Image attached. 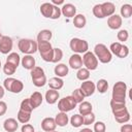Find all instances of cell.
Segmentation results:
<instances>
[{"label":"cell","instance_id":"46","mask_svg":"<svg viewBox=\"0 0 132 132\" xmlns=\"http://www.w3.org/2000/svg\"><path fill=\"white\" fill-rule=\"evenodd\" d=\"M7 111V104L4 101L0 100V117L5 114V112Z\"/></svg>","mask_w":132,"mask_h":132},{"label":"cell","instance_id":"22","mask_svg":"<svg viewBox=\"0 0 132 132\" xmlns=\"http://www.w3.org/2000/svg\"><path fill=\"white\" fill-rule=\"evenodd\" d=\"M101 7H102V10H103L104 18L114 14L116 7H114V4L112 2H104V3L101 4Z\"/></svg>","mask_w":132,"mask_h":132},{"label":"cell","instance_id":"38","mask_svg":"<svg viewBox=\"0 0 132 132\" xmlns=\"http://www.w3.org/2000/svg\"><path fill=\"white\" fill-rule=\"evenodd\" d=\"M62 58H63V52H62V50L59 48V47L54 48V55H53L52 62L53 63H58L59 61L62 60Z\"/></svg>","mask_w":132,"mask_h":132},{"label":"cell","instance_id":"9","mask_svg":"<svg viewBox=\"0 0 132 132\" xmlns=\"http://www.w3.org/2000/svg\"><path fill=\"white\" fill-rule=\"evenodd\" d=\"M75 106H76V102L74 101L72 96H66V97L60 99L58 102V108L61 112L70 111V110L74 109Z\"/></svg>","mask_w":132,"mask_h":132},{"label":"cell","instance_id":"15","mask_svg":"<svg viewBox=\"0 0 132 132\" xmlns=\"http://www.w3.org/2000/svg\"><path fill=\"white\" fill-rule=\"evenodd\" d=\"M61 13L66 18H74L76 13V8L73 4L66 3V4H63L61 8Z\"/></svg>","mask_w":132,"mask_h":132},{"label":"cell","instance_id":"39","mask_svg":"<svg viewBox=\"0 0 132 132\" xmlns=\"http://www.w3.org/2000/svg\"><path fill=\"white\" fill-rule=\"evenodd\" d=\"M93 14H94L96 18H98V19H103V18H104L101 4H96V5L93 7Z\"/></svg>","mask_w":132,"mask_h":132},{"label":"cell","instance_id":"17","mask_svg":"<svg viewBox=\"0 0 132 132\" xmlns=\"http://www.w3.org/2000/svg\"><path fill=\"white\" fill-rule=\"evenodd\" d=\"M3 128L5 131L7 132H14L16 131V129L19 128V123L16 122L15 119H12V118H9V119H6L3 123Z\"/></svg>","mask_w":132,"mask_h":132},{"label":"cell","instance_id":"41","mask_svg":"<svg viewBox=\"0 0 132 132\" xmlns=\"http://www.w3.org/2000/svg\"><path fill=\"white\" fill-rule=\"evenodd\" d=\"M15 67H13L12 65L8 64V63H5L4 66H3V72L7 75H12L14 72H15Z\"/></svg>","mask_w":132,"mask_h":132},{"label":"cell","instance_id":"13","mask_svg":"<svg viewBox=\"0 0 132 132\" xmlns=\"http://www.w3.org/2000/svg\"><path fill=\"white\" fill-rule=\"evenodd\" d=\"M12 39L9 36H2L0 39V52L4 55L8 54L12 50Z\"/></svg>","mask_w":132,"mask_h":132},{"label":"cell","instance_id":"26","mask_svg":"<svg viewBox=\"0 0 132 132\" xmlns=\"http://www.w3.org/2000/svg\"><path fill=\"white\" fill-rule=\"evenodd\" d=\"M92 104L88 101H82L79 103V106H78V111L80 113V116H85V114H88L90 112H92Z\"/></svg>","mask_w":132,"mask_h":132},{"label":"cell","instance_id":"47","mask_svg":"<svg viewBox=\"0 0 132 132\" xmlns=\"http://www.w3.org/2000/svg\"><path fill=\"white\" fill-rule=\"evenodd\" d=\"M121 132H132V125L131 124H124L121 127Z\"/></svg>","mask_w":132,"mask_h":132},{"label":"cell","instance_id":"36","mask_svg":"<svg viewBox=\"0 0 132 132\" xmlns=\"http://www.w3.org/2000/svg\"><path fill=\"white\" fill-rule=\"evenodd\" d=\"M20 109H22V110H24V111H27V112H31L34 108H33V106H32V104H31V102H30V99L29 98H27V99H24L22 102H21V108Z\"/></svg>","mask_w":132,"mask_h":132},{"label":"cell","instance_id":"8","mask_svg":"<svg viewBox=\"0 0 132 132\" xmlns=\"http://www.w3.org/2000/svg\"><path fill=\"white\" fill-rule=\"evenodd\" d=\"M69 46L71 48L72 52H74L75 54H85L88 52L89 50V44L86 40L80 39V38H72L70 40Z\"/></svg>","mask_w":132,"mask_h":132},{"label":"cell","instance_id":"5","mask_svg":"<svg viewBox=\"0 0 132 132\" xmlns=\"http://www.w3.org/2000/svg\"><path fill=\"white\" fill-rule=\"evenodd\" d=\"M18 47H19V50L23 54H25V55H32V54L37 52V42L32 40V39L23 38V39L19 40Z\"/></svg>","mask_w":132,"mask_h":132},{"label":"cell","instance_id":"35","mask_svg":"<svg viewBox=\"0 0 132 132\" xmlns=\"http://www.w3.org/2000/svg\"><path fill=\"white\" fill-rule=\"evenodd\" d=\"M96 89H97L98 92L101 93V94L105 93V92L107 91V89H108V82H107V80H106V79H103V78H102V79H99V80L97 81Z\"/></svg>","mask_w":132,"mask_h":132},{"label":"cell","instance_id":"19","mask_svg":"<svg viewBox=\"0 0 132 132\" xmlns=\"http://www.w3.org/2000/svg\"><path fill=\"white\" fill-rule=\"evenodd\" d=\"M59 97H60V94H59V92L56 91V90L50 89V90L46 91V93H45V100H46V102H47L48 104H55V103L58 101Z\"/></svg>","mask_w":132,"mask_h":132},{"label":"cell","instance_id":"12","mask_svg":"<svg viewBox=\"0 0 132 132\" xmlns=\"http://www.w3.org/2000/svg\"><path fill=\"white\" fill-rule=\"evenodd\" d=\"M79 89L85 97H90L91 95L94 94V92L96 90V86L92 80H85L81 82Z\"/></svg>","mask_w":132,"mask_h":132},{"label":"cell","instance_id":"18","mask_svg":"<svg viewBox=\"0 0 132 132\" xmlns=\"http://www.w3.org/2000/svg\"><path fill=\"white\" fill-rule=\"evenodd\" d=\"M69 66L72 69H80L82 67V59L78 54H74L69 58Z\"/></svg>","mask_w":132,"mask_h":132},{"label":"cell","instance_id":"31","mask_svg":"<svg viewBox=\"0 0 132 132\" xmlns=\"http://www.w3.org/2000/svg\"><path fill=\"white\" fill-rule=\"evenodd\" d=\"M16 117H18V121H19L20 123L26 124V123H28V122L30 121V119H31V112H27V111H24V110L20 109Z\"/></svg>","mask_w":132,"mask_h":132},{"label":"cell","instance_id":"52","mask_svg":"<svg viewBox=\"0 0 132 132\" xmlns=\"http://www.w3.org/2000/svg\"><path fill=\"white\" fill-rule=\"evenodd\" d=\"M0 68H1V61H0Z\"/></svg>","mask_w":132,"mask_h":132},{"label":"cell","instance_id":"20","mask_svg":"<svg viewBox=\"0 0 132 132\" xmlns=\"http://www.w3.org/2000/svg\"><path fill=\"white\" fill-rule=\"evenodd\" d=\"M22 65L25 69L32 70L35 67V59L31 55H25L22 59Z\"/></svg>","mask_w":132,"mask_h":132},{"label":"cell","instance_id":"11","mask_svg":"<svg viewBox=\"0 0 132 132\" xmlns=\"http://www.w3.org/2000/svg\"><path fill=\"white\" fill-rule=\"evenodd\" d=\"M109 51L110 53H112L113 55L118 56L119 58H126L128 55H129V48L128 46L120 43V42H113L110 44V47H109Z\"/></svg>","mask_w":132,"mask_h":132},{"label":"cell","instance_id":"27","mask_svg":"<svg viewBox=\"0 0 132 132\" xmlns=\"http://www.w3.org/2000/svg\"><path fill=\"white\" fill-rule=\"evenodd\" d=\"M53 33L51 30H41L38 35H37V42H41V41H50L52 39Z\"/></svg>","mask_w":132,"mask_h":132},{"label":"cell","instance_id":"44","mask_svg":"<svg viewBox=\"0 0 132 132\" xmlns=\"http://www.w3.org/2000/svg\"><path fill=\"white\" fill-rule=\"evenodd\" d=\"M61 15V8L59 6H56V5H53V11H52V15H51V19L53 20H57L59 19Z\"/></svg>","mask_w":132,"mask_h":132},{"label":"cell","instance_id":"49","mask_svg":"<svg viewBox=\"0 0 132 132\" xmlns=\"http://www.w3.org/2000/svg\"><path fill=\"white\" fill-rule=\"evenodd\" d=\"M4 93H5V91H4V88H3L2 86H0V99H2V98H3V96H4Z\"/></svg>","mask_w":132,"mask_h":132},{"label":"cell","instance_id":"29","mask_svg":"<svg viewBox=\"0 0 132 132\" xmlns=\"http://www.w3.org/2000/svg\"><path fill=\"white\" fill-rule=\"evenodd\" d=\"M52 11H53V4L52 3L45 2V3L41 4V6H40V12H41V14L44 18H50L51 19Z\"/></svg>","mask_w":132,"mask_h":132},{"label":"cell","instance_id":"43","mask_svg":"<svg viewBox=\"0 0 132 132\" xmlns=\"http://www.w3.org/2000/svg\"><path fill=\"white\" fill-rule=\"evenodd\" d=\"M106 126L103 122H96L94 124V132H105Z\"/></svg>","mask_w":132,"mask_h":132},{"label":"cell","instance_id":"23","mask_svg":"<svg viewBox=\"0 0 132 132\" xmlns=\"http://www.w3.org/2000/svg\"><path fill=\"white\" fill-rule=\"evenodd\" d=\"M30 102L33 106V108H37L41 103H42V95L40 92H34L31 96H30Z\"/></svg>","mask_w":132,"mask_h":132},{"label":"cell","instance_id":"1","mask_svg":"<svg viewBox=\"0 0 132 132\" xmlns=\"http://www.w3.org/2000/svg\"><path fill=\"white\" fill-rule=\"evenodd\" d=\"M110 107H111L112 113L114 116V119L118 123L124 124L130 120V113L126 107V103L117 102V101L111 100L110 101Z\"/></svg>","mask_w":132,"mask_h":132},{"label":"cell","instance_id":"30","mask_svg":"<svg viewBox=\"0 0 132 132\" xmlns=\"http://www.w3.org/2000/svg\"><path fill=\"white\" fill-rule=\"evenodd\" d=\"M86 23H87V20L84 14H76L73 18V25H74V27H76L78 29L84 28L86 26Z\"/></svg>","mask_w":132,"mask_h":132},{"label":"cell","instance_id":"37","mask_svg":"<svg viewBox=\"0 0 132 132\" xmlns=\"http://www.w3.org/2000/svg\"><path fill=\"white\" fill-rule=\"evenodd\" d=\"M72 98L74 99V101L76 102V103H80V102H82L84 101V98H85V96H84V94L81 93V91H80V89H75L73 92H72Z\"/></svg>","mask_w":132,"mask_h":132},{"label":"cell","instance_id":"51","mask_svg":"<svg viewBox=\"0 0 132 132\" xmlns=\"http://www.w3.org/2000/svg\"><path fill=\"white\" fill-rule=\"evenodd\" d=\"M1 37H2V35H1V33H0V39H1Z\"/></svg>","mask_w":132,"mask_h":132},{"label":"cell","instance_id":"48","mask_svg":"<svg viewBox=\"0 0 132 132\" xmlns=\"http://www.w3.org/2000/svg\"><path fill=\"white\" fill-rule=\"evenodd\" d=\"M64 3V1L63 0H53V5H55L56 4V6L57 5H59V4H63Z\"/></svg>","mask_w":132,"mask_h":132},{"label":"cell","instance_id":"50","mask_svg":"<svg viewBox=\"0 0 132 132\" xmlns=\"http://www.w3.org/2000/svg\"><path fill=\"white\" fill-rule=\"evenodd\" d=\"M79 132H93L91 129H89V128H84V129H81Z\"/></svg>","mask_w":132,"mask_h":132},{"label":"cell","instance_id":"21","mask_svg":"<svg viewBox=\"0 0 132 132\" xmlns=\"http://www.w3.org/2000/svg\"><path fill=\"white\" fill-rule=\"evenodd\" d=\"M48 86H50V88H51L52 90L58 91V90H60V89L63 88L64 81H63V79H62L61 77L55 76V77L50 78V80H48Z\"/></svg>","mask_w":132,"mask_h":132},{"label":"cell","instance_id":"3","mask_svg":"<svg viewBox=\"0 0 132 132\" xmlns=\"http://www.w3.org/2000/svg\"><path fill=\"white\" fill-rule=\"evenodd\" d=\"M126 93H127V85L124 81H118L113 85L111 100L126 103Z\"/></svg>","mask_w":132,"mask_h":132},{"label":"cell","instance_id":"42","mask_svg":"<svg viewBox=\"0 0 132 132\" xmlns=\"http://www.w3.org/2000/svg\"><path fill=\"white\" fill-rule=\"evenodd\" d=\"M117 37H118V39H119L120 41L124 42V41H127V39L129 38V33H128L127 30H120V31L118 32Z\"/></svg>","mask_w":132,"mask_h":132},{"label":"cell","instance_id":"7","mask_svg":"<svg viewBox=\"0 0 132 132\" xmlns=\"http://www.w3.org/2000/svg\"><path fill=\"white\" fill-rule=\"evenodd\" d=\"M4 88L11 92V93H14V94H18L20 92L23 91L24 89V84L20 80V79H16V78H13V77H7L6 79H4Z\"/></svg>","mask_w":132,"mask_h":132},{"label":"cell","instance_id":"28","mask_svg":"<svg viewBox=\"0 0 132 132\" xmlns=\"http://www.w3.org/2000/svg\"><path fill=\"white\" fill-rule=\"evenodd\" d=\"M20 62H21V58H20L19 54H16V53H10L8 55V57L6 58V63L12 65L15 68H18Z\"/></svg>","mask_w":132,"mask_h":132},{"label":"cell","instance_id":"34","mask_svg":"<svg viewBox=\"0 0 132 132\" xmlns=\"http://www.w3.org/2000/svg\"><path fill=\"white\" fill-rule=\"evenodd\" d=\"M76 77H77V79H79L81 81H85L90 77V71L87 68L81 67L80 69H78V71L76 73Z\"/></svg>","mask_w":132,"mask_h":132},{"label":"cell","instance_id":"6","mask_svg":"<svg viewBox=\"0 0 132 132\" xmlns=\"http://www.w3.org/2000/svg\"><path fill=\"white\" fill-rule=\"evenodd\" d=\"M31 78L33 81V85L35 87H43L46 84V76L44 74V70L41 67L35 66L31 70Z\"/></svg>","mask_w":132,"mask_h":132},{"label":"cell","instance_id":"53","mask_svg":"<svg viewBox=\"0 0 132 132\" xmlns=\"http://www.w3.org/2000/svg\"><path fill=\"white\" fill-rule=\"evenodd\" d=\"M52 132H57V131H52Z\"/></svg>","mask_w":132,"mask_h":132},{"label":"cell","instance_id":"2","mask_svg":"<svg viewBox=\"0 0 132 132\" xmlns=\"http://www.w3.org/2000/svg\"><path fill=\"white\" fill-rule=\"evenodd\" d=\"M94 55L96 56L97 60H99L101 63H109L112 59V55L110 51L107 48V46L103 43H98L94 47Z\"/></svg>","mask_w":132,"mask_h":132},{"label":"cell","instance_id":"16","mask_svg":"<svg viewBox=\"0 0 132 132\" xmlns=\"http://www.w3.org/2000/svg\"><path fill=\"white\" fill-rule=\"evenodd\" d=\"M57 125H56V122H55V119L53 118H45L42 120L41 122V128L43 131L45 132H52V131H55Z\"/></svg>","mask_w":132,"mask_h":132},{"label":"cell","instance_id":"14","mask_svg":"<svg viewBox=\"0 0 132 132\" xmlns=\"http://www.w3.org/2000/svg\"><path fill=\"white\" fill-rule=\"evenodd\" d=\"M107 25L110 29L112 30H117L120 29L122 26V18L119 14H112L108 18L107 20Z\"/></svg>","mask_w":132,"mask_h":132},{"label":"cell","instance_id":"24","mask_svg":"<svg viewBox=\"0 0 132 132\" xmlns=\"http://www.w3.org/2000/svg\"><path fill=\"white\" fill-rule=\"evenodd\" d=\"M55 122H56V125L57 126H60V127H64L68 124L69 122V118L68 116L66 114V112H59L56 118H55Z\"/></svg>","mask_w":132,"mask_h":132},{"label":"cell","instance_id":"25","mask_svg":"<svg viewBox=\"0 0 132 132\" xmlns=\"http://www.w3.org/2000/svg\"><path fill=\"white\" fill-rule=\"evenodd\" d=\"M55 74L58 76V77H63V76H66L68 74V66H66L65 64L61 63V64H58L57 66H55Z\"/></svg>","mask_w":132,"mask_h":132},{"label":"cell","instance_id":"45","mask_svg":"<svg viewBox=\"0 0 132 132\" xmlns=\"http://www.w3.org/2000/svg\"><path fill=\"white\" fill-rule=\"evenodd\" d=\"M21 132H34V127L31 124H24Z\"/></svg>","mask_w":132,"mask_h":132},{"label":"cell","instance_id":"10","mask_svg":"<svg viewBox=\"0 0 132 132\" xmlns=\"http://www.w3.org/2000/svg\"><path fill=\"white\" fill-rule=\"evenodd\" d=\"M81 59H82V64L86 66V68L89 71L97 69V67H98V60H97L96 56L94 55V53L87 52V53L84 54Z\"/></svg>","mask_w":132,"mask_h":132},{"label":"cell","instance_id":"4","mask_svg":"<svg viewBox=\"0 0 132 132\" xmlns=\"http://www.w3.org/2000/svg\"><path fill=\"white\" fill-rule=\"evenodd\" d=\"M37 51L39 52L41 58L45 62H52L54 55V47L52 46L50 41L37 42Z\"/></svg>","mask_w":132,"mask_h":132},{"label":"cell","instance_id":"40","mask_svg":"<svg viewBox=\"0 0 132 132\" xmlns=\"http://www.w3.org/2000/svg\"><path fill=\"white\" fill-rule=\"evenodd\" d=\"M82 120H84V125H91L95 122V114L93 112L85 114L82 116Z\"/></svg>","mask_w":132,"mask_h":132},{"label":"cell","instance_id":"32","mask_svg":"<svg viewBox=\"0 0 132 132\" xmlns=\"http://www.w3.org/2000/svg\"><path fill=\"white\" fill-rule=\"evenodd\" d=\"M70 123L72 125V127L74 128H78L81 125H84V120H82V116L80 114H73L70 119Z\"/></svg>","mask_w":132,"mask_h":132},{"label":"cell","instance_id":"33","mask_svg":"<svg viewBox=\"0 0 132 132\" xmlns=\"http://www.w3.org/2000/svg\"><path fill=\"white\" fill-rule=\"evenodd\" d=\"M121 15L123 18H125V19L130 18L132 15V5H130V4L122 5V7H121Z\"/></svg>","mask_w":132,"mask_h":132}]
</instances>
